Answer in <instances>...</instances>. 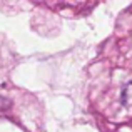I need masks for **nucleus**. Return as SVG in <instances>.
I'll use <instances>...</instances> for the list:
<instances>
[{
	"mask_svg": "<svg viewBox=\"0 0 132 132\" xmlns=\"http://www.w3.org/2000/svg\"><path fill=\"white\" fill-rule=\"evenodd\" d=\"M122 102L126 107H132V80L122 90Z\"/></svg>",
	"mask_w": 132,
	"mask_h": 132,
	"instance_id": "obj_1",
	"label": "nucleus"
}]
</instances>
